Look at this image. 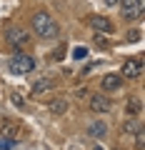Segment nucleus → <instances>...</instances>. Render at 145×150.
Instances as JSON below:
<instances>
[{
    "mask_svg": "<svg viewBox=\"0 0 145 150\" xmlns=\"http://www.w3.org/2000/svg\"><path fill=\"white\" fill-rule=\"evenodd\" d=\"M33 30H35V35H40V38H58V33H60V28H58V23L53 20V15H48L45 10H38L35 15H33Z\"/></svg>",
    "mask_w": 145,
    "mask_h": 150,
    "instance_id": "nucleus-1",
    "label": "nucleus"
},
{
    "mask_svg": "<svg viewBox=\"0 0 145 150\" xmlns=\"http://www.w3.org/2000/svg\"><path fill=\"white\" fill-rule=\"evenodd\" d=\"M33 68H35V60H33V55L23 53V50L13 53V58L8 60V70H10L13 75H28V73H33Z\"/></svg>",
    "mask_w": 145,
    "mask_h": 150,
    "instance_id": "nucleus-2",
    "label": "nucleus"
},
{
    "mask_svg": "<svg viewBox=\"0 0 145 150\" xmlns=\"http://www.w3.org/2000/svg\"><path fill=\"white\" fill-rule=\"evenodd\" d=\"M123 3V15L125 20H140L145 10V3L143 0H120Z\"/></svg>",
    "mask_w": 145,
    "mask_h": 150,
    "instance_id": "nucleus-3",
    "label": "nucleus"
},
{
    "mask_svg": "<svg viewBox=\"0 0 145 150\" xmlns=\"http://www.w3.org/2000/svg\"><path fill=\"white\" fill-rule=\"evenodd\" d=\"M5 40L13 48H23V45H28V33L23 30V28H10V30L5 33Z\"/></svg>",
    "mask_w": 145,
    "mask_h": 150,
    "instance_id": "nucleus-4",
    "label": "nucleus"
},
{
    "mask_svg": "<svg viewBox=\"0 0 145 150\" xmlns=\"http://www.w3.org/2000/svg\"><path fill=\"white\" fill-rule=\"evenodd\" d=\"M88 23H90V28L98 30V33H105V35H108V33H113V23L108 20L105 15H93Z\"/></svg>",
    "mask_w": 145,
    "mask_h": 150,
    "instance_id": "nucleus-5",
    "label": "nucleus"
},
{
    "mask_svg": "<svg viewBox=\"0 0 145 150\" xmlns=\"http://www.w3.org/2000/svg\"><path fill=\"white\" fill-rule=\"evenodd\" d=\"M100 85H103V90H105V93H110V90H118V88L123 85V78H120V75H115V73H108L105 78L100 80Z\"/></svg>",
    "mask_w": 145,
    "mask_h": 150,
    "instance_id": "nucleus-6",
    "label": "nucleus"
},
{
    "mask_svg": "<svg viewBox=\"0 0 145 150\" xmlns=\"http://www.w3.org/2000/svg\"><path fill=\"white\" fill-rule=\"evenodd\" d=\"M90 110L93 112H108V110H110V100H108V95H93L90 98Z\"/></svg>",
    "mask_w": 145,
    "mask_h": 150,
    "instance_id": "nucleus-7",
    "label": "nucleus"
},
{
    "mask_svg": "<svg viewBox=\"0 0 145 150\" xmlns=\"http://www.w3.org/2000/svg\"><path fill=\"white\" fill-rule=\"evenodd\" d=\"M48 110L53 112V115H65V112H68V100H63V98H55V100L48 103Z\"/></svg>",
    "mask_w": 145,
    "mask_h": 150,
    "instance_id": "nucleus-8",
    "label": "nucleus"
},
{
    "mask_svg": "<svg viewBox=\"0 0 145 150\" xmlns=\"http://www.w3.org/2000/svg\"><path fill=\"white\" fill-rule=\"evenodd\" d=\"M88 135H93V138H105L108 135V125L100 123V120H95V123L88 125Z\"/></svg>",
    "mask_w": 145,
    "mask_h": 150,
    "instance_id": "nucleus-9",
    "label": "nucleus"
},
{
    "mask_svg": "<svg viewBox=\"0 0 145 150\" xmlns=\"http://www.w3.org/2000/svg\"><path fill=\"white\" fill-rule=\"evenodd\" d=\"M53 88H55V80H50V78H43V80H38L35 85H33V95H40V93L53 90Z\"/></svg>",
    "mask_w": 145,
    "mask_h": 150,
    "instance_id": "nucleus-10",
    "label": "nucleus"
},
{
    "mask_svg": "<svg viewBox=\"0 0 145 150\" xmlns=\"http://www.w3.org/2000/svg\"><path fill=\"white\" fill-rule=\"evenodd\" d=\"M123 75L125 78H138L140 75V63L138 60H128V63L123 65Z\"/></svg>",
    "mask_w": 145,
    "mask_h": 150,
    "instance_id": "nucleus-11",
    "label": "nucleus"
},
{
    "mask_svg": "<svg viewBox=\"0 0 145 150\" xmlns=\"http://www.w3.org/2000/svg\"><path fill=\"white\" fill-rule=\"evenodd\" d=\"M0 133L15 138V135H18V128H15V123H10V120H3V123H0Z\"/></svg>",
    "mask_w": 145,
    "mask_h": 150,
    "instance_id": "nucleus-12",
    "label": "nucleus"
},
{
    "mask_svg": "<svg viewBox=\"0 0 145 150\" xmlns=\"http://www.w3.org/2000/svg\"><path fill=\"white\" fill-rule=\"evenodd\" d=\"M123 130H125V133H138V130H140V128H138V120H135V118H130L128 123L123 125Z\"/></svg>",
    "mask_w": 145,
    "mask_h": 150,
    "instance_id": "nucleus-13",
    "label": "nucleus"
},
{
    "mask_svg": "<svg viewBox=\"0 0 145 150\" xmlns=\"http://www.w3.org/2000/svg\"><path fill=\"white\" fill-rule=\"evenodd\" d=\"M138 110H140V100L135 98V100H130V105H128V115H133V118H135V115H138Z\"/></svg>",
    "mask_w": 145,
    "mask_h": 150,
    "instance_id": "nucleus-14",
    "label": "nucleus"
},
{
    "mask_svg": "<svg viewBox=\"0 0 145 150\" xmlns=\"http://www.w3.org/2000/svg\"><path fill=\"white\" fill-rule=\"evenodd\" d=\"M10 98H13V103H15L18 108H25V100H23V95H20V93H13Z\"/></svg>",
    "mask_w": 145,
    "mask_h": 150,
    "instance_id": "nucleus-15",
    "label": "nucleus"
},
{
    "mask_svg": "<svg viewBox=\"0 0 145 150\" xmlns=\"http://www.w3.org/2000/svg\"><path fill=\"white\" fill-rule=\"evenodd\" d=\"M85 55H88V50H85V48H75V50H73V58H75V60H83Z\"/></svg>",
    "mask_w": 145,
    "mask_h": 150,
    "instance_id": "nucleus-16",
    "label": "nucleus"
},
{
    "mask_svg": "<svg viewBox=\"0 0 145 150\" xmlns=\"http://www.w3.org/2000/svg\"><path fill=\"white\" fill-rule=\"evenodd\" d=\"M13 145H15L13 140H0V150H10Z\"/></svg>",
    "mask_w": 145,
    "mask_h": 150,
    "instance_id": "nucleus-17",
    "label": "nucleus"
},
{
    "mask_svg": "<svg viewBox=\"0 0 145 150\" xmlns=\"http://www.w3.org/2000/svg\"><path fill=\"white\" fill-rule=\"evenodd\" d=\"M130 40H133V43H138V40H140V30H133V33H130Z\"/></svg>",
    "mask_w": 145,
    "mask_h": 150,
    "instance_id": "nucleus-18",
    "label": "nucleus"
},
{
    "mask_svg": "<svg viewBox=\"0 0 145 150\" xmlns=\"http://www.w3.org/2000/svg\"><path fill=\"white\" fill-rule=\"evenodd\" d=\"M118 3H120V0H105V5H108V8H113V5H118Z\"/></svg>",
    "mask_w": 145,
    "mask_h": 150,
    "instance_id": "nucleus-19",
    "label": "nucleus"
}]
</instances>
